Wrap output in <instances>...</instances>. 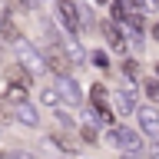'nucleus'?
Listing matches in <instances>:
<instances>
[{
  "label": "nucleus",
  "instance_id": "nucleus-3",
  "mask_svg": "<svg viewBox=\"0 0 159 159\" xmlns=\"http://www.w3.org/2000/svg\"><path fill=\"white\" fill-rule=\"evenodd\" d=\"M109 143L119 146V149H126L129 156H139V152H143V139H139V133H136V129H126V126L113 129V133H109Z\"/></svg>",
  "mask_w": 159,
  "mask_h": 159
},
{
  "label": "nucleus",
  "instance_id": "nucleus-24",
  "mask_svg": "<svg viewBox=\"0 0 159 159\" xmlns=\"http://www.w3.org/2000/svg\"><path fill=\"white\" fill-rule=\"evenodd\" d=\"M156 76H159V63H156Z\"/></svg>",
  "mask_w": 159,
  "mask_h": 159
},
{
  "label": "nucleus",
  "instance_id": "nucleus-19",
  "mask_svg": "<svg viewBox=\"0 0 159 159\" xmlns=\"http://www.w3.org/2000/svg\"><path fill=\"white\" fill-rule=\"evenodd\" d=\"M123 73H126V76L133 80V76L139 73V70H136V63H133V60H126V63H123Z\"/></svg>",
  "mask_w": 159,
  "mask_h": 159
},
{
  "label": "nucleus",
  "instance_id": "nucleus-17",
  "mask_svg": "<svg viewBox=\"0 0 159 159\" xmlns=\"http://www.w3.org/2000/svg\"><path fill=\"white\" fill-rule=\"evenodd\" d=\"M80 136L86 139V143H96V129L93 126H80Z\"/></svg>",
  "mask_w": 159,
  "mask_h": 159
},
{
  "label": "nucleus",
  "instance_id": "nucleus-14",
  "mask_svg": "<svg viewBox=\"0 0 159 159\" xmlns=\"http://www.w3.org/2000/svg\"><path fill=\"white\" fill-rule=\"evenodd\" d=\"M40 99H43V106H53V109L63 103V99H60V93H57V86H47L43 93H40Z\"/></svg>",
  "mask_w": 159,
  "mask_h": 159
},
{
  "label": "nucleus",
  "instance_id": "nucleus-16",
  "mask_svg": "<svg viewBox=\"0 0 159 159\" xmlns=\"http://www.w3.org/2000/svg\"><path fill=\"white\" fill-rule=\"evenodd\" d=\"M146 96H149V99H152V103L159 106V76L146 80Z\"/></svg>",
  "mask_w": 159,
  "mask_h": 159
},
{
  "label": "nucleus",
  "instance_id": "nucleus-9",
  "mask_svg": "<svg viewBox=\"0 0 159 159\" xmlns=\"http://www.w3.org/2000/svg\"><path fill=\"white\" fill-rule=\"evenodd\" d=\"M103 37H106V43L113 47V53H126V40H123V33H119L116 20H106V23H103Z\"/></svg>",
  "mask_w": 159,
  "mask_h": 159
},
{
  "label": "nucleus",
  "instance_id": "nucleus-6",
  "mask_svg": "<svg viewBox=\"0 0 159 159\" xmlns=\"http://www.w3.org/2000/svg\"><path fill=\"white\" fill-rule=\"evenodd\" d=\"M17 47H20V63L30 70V76L37 80L47 73V60H43V53H37V50L30 47V43H23V40H17Z\"/></svg>",
  "mask_w": 159,
  "mask_h": 159
},
{
  "label": "nucleus",
  "instance_id": "nucleus-2",
  "mask_svg": "<svg viewBox=\"0 0 159 159\" xmlns=\"http://www.w3.org/2000/svg\"><path fill=\"white\" fill-rule=\"evenodd\" d=\"M57 17H60V27L66 30L70 37H76L80 30H83V23H80V7L73 0H57Z\"/></svg>",
  "mask_w": 159,
  "mask_h": 159
},
{
  "label": "nucleus",
  "instance_id": "nucleus-10",
  "mask_svg": "<svg viewBox=\"0 0 159 159\" xmlns=\"http://www.w3.org/2000/svg\"><path fill=\"white\" fill-rule=\"evenodd\" d=\"M23 99H30V86H23V83H10V80H3V103H10V106H17V103H23Z\"/></svg>",
  "mask_w": 159,
  "mask_h": 159
},
{
  "label": "nucleus",
  "instance_id": "nucleus-18",
  "mask_svg": "<svg viewBox=\"0 0 159 159\" xmlns=\"http://www.w3.org/2000/svg\"><path fill=\"white\" fill-rule=\"evenodd\" d=\"M10 119H13V113H10V109L3 106V103H0V126H7Z\"/></svg>",
  "mask_w": 159,
  "mask_h": 159
},
{
  "label": "nucleus",
  "instance_id": "nucleus-11",
  "mask_svg": "<svg viewBox=\"0 0 159 159\" xmlns=\"http://www.w3.org/2000/svg\"><path fill=\"white\" fill-rule=\"evenodd\" d=\"M0 37L7 40V43H17V40H23V33H20L17 20L10 17V13H0Z\"/></svg>",
  "mask_w": 159,
  "mask_h": 159
},
{
  "label": "nucleus",
  "instance_id": "nucleus-23",
  "mask_svg": "<svg viewBox=\"0 0 159 159\" xmlns=\"http://www.w3.org/2000/svg\"><path fill=\"white\" fill-rule=\"evenodd\" d=\"M96 3H109V0H96Z\"/></svg>",
  "mask_w": 159,
  "mask_h": 159
},
{
  "label": "nucleus",
  "instance_id": "nucleus-15",
  "mask_svg": "<svg viewBox=\"0 0 159 159\" xmlns=\"http://www.w3.org/2000/svg\"><path fill=\"white\" fill-rule=\"evenodd\" d=\"M50 143H53L57 149H63V152H76V143H73V139H66V136H60V133H53V136H50Z\"/></svg>",
  "mask_w": 159,
  "mask_h": 159
},
{
  "label": "nucleus",
  "instance_id": "nucleus-7",
  "mask_svg": "<svg viewBox=\"0 0 159 159\" xmlns=\"http://www.w3.org/2000/svg\"><path fill=\"white\" fill-rule=\"evenodd\" d=\"M139 126L149 139H159V109L156 106H139Z\"/></svg>",
  "mask_w": 159,
  "mask_h": 159
},
{
  "label": "nucleus",
  "instance_id": "nucleus-13",
  "mask_svg": "<svg viewBox=\"0 0 159 159\" xmlns=\"http://www.w3.org/2000/svg\"><path fill=\"white\" fill-rule=\"evenodd\" d=\"M3 80H10V83H23V86H30V83H33V76H30V70L23 66V63L3 66Z\"/></svg>",
  "mask_w": 159,
  "mask_h": 159
},
{
  "label": "nucleus",
  "instance_id": "nucleus-1",
  "mask_svg": "<svg viewBox=\"0 0 159 159\" xmlns=\"http://www.w3.org/2000/svg\"><path fill=\"white\" fill-rule=\"evenodd\" d=\"M43 60H47V70H53V73H70V66H73V60H70V53L63 50L57 33H50V47H47V53H43Z\"/></svg>",
  "mask_w": 159,
  "mask_h": 159
},
{
  "label": "nucleus",
  "instance_id": "nucleus-4",
  "mask_svg": "<svg viewBox=\"0 0 159 159\" xmlns=\"http://www.w3.org/2000/svg\"><path fill=\"white\" fill-rule=\"evenodd\" d=\"M89 109L96 113L103 123H113V109H109V89L103 83H93L89 86Z\"/></svg>",
  "mask_w": 159,
  "mask_h": 159
},
{
  "label": "nucleus",
  "instance_id": "nucleus-20",
  "mask_svg": "<svg viewBox=\"0 0 159 159\" xmlns=\"http://www.w3.org/2000/svg\"><path fill=\"white\" fill-rule=\"evenodd\" d=\"M93 60H96L99 66H109V57H106V53H96V57H93Z\"/></svg>",
  "mask_w": 159,
  "mask_h": 159
},
{
  "label": "nucleus",
  "instance_id": "nucleus-8",
  "mask_svg": "<svg viewBox=\"0 0 159 159\" xmlns=\"http://www.w3.org/2000/svg\"><path fill=\"white\" fill-rule=\"evenodd\" d=\"M13 116L20 119V123H23V126H40V109L33 106V103H30V99H23V103H17V106H13Z\"/></svg>",
  "mask_w": 159,
  "mask_h": 159
},
{
  "label": "nucleus",
  "instance_id": "nucleus-12",
  "mask_svg": "<svg viewBox=\"0 0 159 159\" xmlns=\"http://www.w3.org/2000/svg\"><path fill=\"white\" fill-rule=\"evenodd\" d=\"M113 103H116V113H123V116L136 113V96H133V89H119V93H113Z\"/></svg>",
  "mask_w": 159,
  "mask_h": 159
},
{
  "label": "nucleus",
  "instance_id": "nucleus-5",
  "mask_svg": "<svg viewBox=\"0 0 159 159\" xmlns=\"http://www.w3.org/2000/svg\"><path fill=\"white\" fill-rule=\"evenodd\" d=\"M57 93H60V99L66 103V106H83V93H80V86H76V80L70 76V73H57Z\"/></svg>",
  "mask_w": 159,
  "mask_h": 159
},
{
  "label": "nucleus",
  "instance_id": "nucleus-21",
  "mask_svg": "<svg viewBox=\"0 0 159 159\" xmlns=\"http://www.w3.org/2000/svg\"><path fill=\"white\" fill-rule=\"evenodd\" d=\"M149 152H152V156H159V143H152V149H149Z\"/></svg>",
  "mask_w": 159,
  "mask_h": 159
},
{
  "label": "nucleus",
  "instance_id": "nucleus-22",
  "mask_svg": "<svg viewBox=\"0 0 159 159\" xmlns=\"http://www.w3.org/2000/svg\"><path fill=\"white\" fill-rule=\"evenodd\" d=\"M152 37H156V40H159V23H156V27H152Z\"/></svg>",
  "mask_w": 159,
  "mask_h": 159
}]
</instances>
